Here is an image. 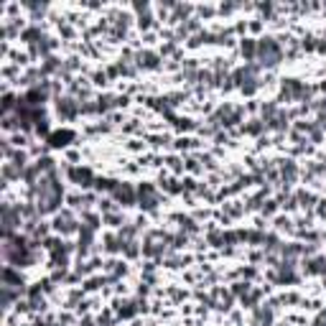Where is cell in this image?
<instances>
[{
	"label": "cell",
	"instance_id": "obj_1",
	"mask_svg": "<svg viewBox=\"0 0 326 326\" xmlns=\"http://www.w3.org/2000/svg\"><path fill=\"white\" fill-rule=\"evenodd\" d=\"M280 46H278V41L275 38H260L257 41V59H263L260 64L263 67H275V64L280 61Z\"/></svg>",
	"mask_w": 326,
	"mask_h": 326
},
{
	"label": "cell",
	"instance_id": "obj_2",
	"mask_svg": "<svg viewBox=\"0 0 326 326\" xmlns=\"http://www.w3.org/2000/svg\"><path fill=\"white\" fill-rule=\"evenodd\" d=\"M112 194H115L117 202H122V207L135 204V189L130 186V184H117V186L112 189Z\"/></svg>",
	"mask_w": 326,
	"mask_h": 326
},
{
	"label": "cell",
	"instance_id": "obj_3",
	"mask_svg": "<svg viewBox=\"0 0 326 326\" xmlns=\"http://www.w3.org/2000/svg\"><path fill=\"white\" fill-rule=\"evenodd\" d=\"M138 197H140V207H145V209H153V207L158 204L156 189L150 186V184H140V189H138Z\"/></svg>",
	"mask_w": 326,
	"mask_h": 326
},
{
	"label": "cell",
	"instance_id": "obj_4",
	"mask_svg": "<svg viewBox=\"0 0 326 326\" xmlns=\"http://www.w3.org/2000/svg\"><path fill=\"white\" fill-rule=\"evenodd\" d=\"M69 176L77 181V186H84V189H87V186H92V181H95L90 168H69Z\"/></svg>",
	"mask_w": 326,
	"mask_h": 326
},
{
	"label": "cell",
	"instance_id": "obj_5",
	"mask_svg": "<svg viewBox=\"0 0 326 326\" xmlns=\"http://www.w3.org/2000/svg\"><path fill=\"white\" fill-rule=\"evenodd\" d=\"M54 227H56V232H64V234H69V232H74V229H77V227H74V219H72V214H69V212L56 214Z\"/></svg>",
	"mask_w": 326,
	"mask_h": 326
},
{
	"label": "cell",
	"instance_id": "obj_6",
	"mask_svg": "<svg viewBox=\"0 0 326 326\" xmlns=\"http://www.w3.org/2000/svg\"><path fill=\"white\" fill-rule=\"evenodd\" d=\"M158 54H153V51H143V54H138V64L143 69H156L158 67Z\"/></svg>",
	"mask_w": 326,
	"mask_h": 326
},
{
	"label": "cell",
	"instance_id": "obj_7",
	"mask_svg": "<svg viewBox=\"0 0 326 326\" xmlns=\"http://www.w3.org/2000/svg\"><path fill=\"white\" fill-rule=\"evenodd\" d=\"M77 110H79V107H77L72 100H59V115H61L64 120H72V117L77 115Z\"/></svg>",
	"mask_w": 326,
	"mask_h": 326
},
{
	"label": "cell",
	"instance_id": "obj_8",
	"mask_svg": "<svg viewBox=\"0 0 326 326\" xmlns=\"http://www.w3.org/2000/svg\"><path fill=\"white\" fill-rule=\"evenodd\" d=\"M242 56L245 59H255L257 56V43L252 38H242Z\"/></svg>",
	"mask_w": 326,
	"mask_h": 326
},
{
	"label": "cell",
	"instance_id": "obj_9",
	"mask_svg": "<svg viewBox=\"0 0 326 326\" xmlns=\"http://www.w3.org/2000/svg\"><path fill=\"white\" fill-rule=\"evenodd\" d=\"M72 138V133H56V135H51L49 140H51V145H64L61 140H69Z\"/></svg>",
	"mask_w": 326,
	"mask_h": 326
}]
</instances>
